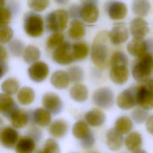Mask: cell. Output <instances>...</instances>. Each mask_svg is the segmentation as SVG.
Returning <instances> with one entry per match:
<instances>
[{"mask_svg":"<svg viewBox=\"0 0 153 153\" xmlns=\"http://www.w3.org/2000/svg\"><path fill=\"white\" fill-rule=\"evenodd\" d=\"M111 43L109 32L108 30L99 32L92 42L91 59L93 63L100 69H105L109 66Z\"/></svg>","mask_w":153,"mask_h":153,"instance_id":"obj_1","label":"cell"},{"mask_svg":"<svg viewBox=\"0 0 153 153\" xmlns=\"http://www.w3.org/2000/svg\"><path fill=\"white\" fill-rule=\"evenodd\" d=\"M153 66V55L145 53L138 57L137 62L132 69L133 78L138 82H148L151 74Z\"/></svg>","mask_w":153,"mask_h":153,"instance_id":"obj_2","label":"cell"},{"mask_svg":"<svg viewBox=\"0 0 153 153\" xmlns=\"http://www.w3.org/2000/svg\"><path fill=\"white\" fill-rule=\"evenodd\" d=\"M68 11L63 9L54 10L46 17V28L50 32H62L67 27L69 20Z\"/></svg>","mask_w":153,"mask_h":153,"instance_id":"obj_3","label":"cell"},{"mask_svg":"<svg viewBox=\"0 0 153 153\" xmlns=\"http://www.w3.org/2000/svg\"><path fill=\"white\" fill-rule=\"evenodd\" d=\"M24 29L26 33L32 38L42 35L44 32V23L42 17L33 12H29L24 17Z\"/></svg>","mask_w":153,"mask_h":153,"instance_id":"obj_4","label":"cell"},{"mask_svg":"<svg viewBox=\"0 0 153 153\" xmlns=\"http://www.w3.org/2000/svg\"><path fill=\"white\" fill-rule=\"evenodd\" d=\"M92 100L94 104L99 108L111 109L115 101L114 91L108 87H100L94 91Z\"/></svg>","mask_w":153,"mask_h":153,"instance_id":"obj_5","label":"cell"},{"mask_svg":"<svg viewBox=\"0 0 153 153\" xmlns=\"http://www.w3.org/2000/svg\"><path fill=\"white\" fill-rule=\"evenodd\" d=\"M136 103L140 107L146 110L153 109V84L149 81L147 85H142L136 88Z\"/></svg>","mask_w":153,"mask_h":153,"instance_id":"obj_6","label":"cell"},{"mask_svg":"<svg viewBox=\"0 0 153 153\" xmlns=\"http://www.w3.org/2000/svg\"><path fill=\"white\" fill-rule=\"evenodd\" d=\"M52 59L56 63L62 65H69L75 61L72 45L71 42H63L62 45L54 49L52 54Z\"/></svg>","mask_w":153,"mask_h":153,"instance_id":"obj_7","label":"cell"},{"mask_svg":"<svg viewBox=\"0 0 153 153\" xmlns=\"http://www.w3.org/2000/svg\"><path fill=\"white\" fill-rule=\"evenodd\" d=\"M30 79L35 82L44 81L49 74L48 65L42 61H36L33 63L27 70Z\"/></svg>","mask_w":153,"mask_h":153,"instance_id":"obj_8","label":"cell"},{"mask_svg":"<svg viewBox=\"0 0 153 153\" xmlns=\"http://www.w3.org/2000/svg\"><path fill=\"white\" fill-rule=\"evenodd\" d=\"M136 88L130 87L123 90L117 97V106L123 110H129L133 108L136 103Z\"/></svg>","mask_w":153,"mask_h":153,"instance_id":"obj_9","label":"cell"},{"mask_svg":"<svg viewBox=\"0 0 153 153\" xmlns=\"http://www.w3.org/2000/svg\"><path fill=\"white\" fill-rule=\"evenodd\" d=\"M42 103L44 108L54 115L59 114L63 109L62 99L58 94L53 92H47L43 95Z\"/></svg>","mask_w":153,"mask_h":153,"instance_id":"obj_10","label":"cell"},{"mask_svg":"<svg viewBox=\"0 0 153 153\" xmlns=\"http://www.w3.org/2000/svg\"><path fill=\"white\" fill-rule=\"evenodd\" d=\"M106 11L110 19L114 20L124 19L127 14V7L125 3L118 1H111L106 5Z\"/></svg>","mask_w":153,"mask_h":153,"instance_id":"obj_11","label":"cell"},{"mask_svg":"<svg viewBox=\"0 0 153 153\" xmlns=\"http://www.w3.org/2000/svg\"><path fill=\"white\" fill-rule=\"evenodd\" d=\"M149 30L148 23L142 17L134 18L130 23V31L133 38H143Z\"/></svg>","mask_w":153,"mask_h":153,"instance_id":"obj_12","label":"cell"},{"mask_svg":"<svg viewBox=\"0 0 153 153\" xmlns=\"http://www.w3.org/2000/svg\"><path fill=\"white\" fill-rule=\"evenodd\" d=\"M111 67L109 78L112 82L118 85L125 84L127 81L129 76L127 65H117Z\"/></svg>","mask_w":153,"mask_h":153,"instance_id":"obj_13","label":"cell"},{"mask_svg":"<svg viewBox=\"0 0 153 153\" xmlns=\"http://www.w3.org/2000/svg\"><path fill=\"white\" fill-rule=\"evenodd\" d=\"M19 133L14 127H5L0 133L1 145L8 149L14 147L19 139Z\"/></svg>","mask_w":153,"mask_h":153,"instance_id":"obj_14","label":"cell"},{"mask_svg":"<svg viewBox=\"0 0 153 153\" xmlns=\"http://www.w3.org/2000/svg\"><path fill=\"white\" fill-rule=\"evenodd\" d=\"M111 43L114 45H120L126 42L128 38V30L123 24L114 25L109 32Z\"/></svg>","mask_w":153,"mask_h":153,"instance_id":"obj_15","label":"cell"},{"mask_svg":"<svg viewBox=\"0 0 153 153\" xmlns=\"http://www.w3.org/2000/svg\"><path fill=\"white\" fill-rule=\"evenodd\" d=\"M126 48L130 55L139 57L147 52V42L143 38H133L128 42Z\"/></svg>","mask_w":153,"mask_h":153,"instance_id":"obj_16","label":"cell"},{"mask_svg":"<svg viewBox=\"0 0 153 153\" xmlns=\"http://www.w3.org/2000/svg\"><path fill=\"white\" fill-rule=\"evenodd\" d=\"M99 11L96 4L81 5L80 11L81 19L87 23H94L99 19Z\"/></svg>","mask_w":153,"mask_h":153,"instance_id":"obj_17","label":"cell"},{"mask_svg":"<svg viewBox=\"0 0 153 153\" xmlns=\"http://www.w3.org/2000/svg\"><path fill=\"white\" fill-rule=\"evenodd\" d=\"M124 145L126 148L132 152H142V137L140 133L137 131L130 133L124 139Z\"/></svg>","mask_w":153,"mask_h":153,"instance_id":"obj_18","label":"cell"},{"mask_svg":"<svg viewBox=\"0 0 153 153\" xmlns=\"http://www.w3.org/2000/svg\"><path fill=\"white\" fill-rule=\"evenodd\" d=\"M123 134L115 128H111L106 133V145L108 148L113 151L119 150L123 143Z\"/></svg>","mask_w":153,"mask_h":153,"instance_id":"obj_19","label":"cell"},{"mask_svg":"<svg viewBox=\"0 0 153 153\" xmlns=\"http://www.w3.org/2000/svg\"><path fill=\"white\" fill-rule=\"evenodd\" d=\"M50 80L54 87L60 90L66 88L71 81L68 72L63 70H58L53 73Z\"/></svg>","mask_w":153,"mask_h":153,"instance_id":"obj_20","label":"cell"},{"mask_svg":"<svg viewBox=\"0 0 153 153\" xmlns=\"http://www.w3.org/2000/svg\"><path fill=\"white\" fill-rule=\"evenodd\" d=\"M85 121L92 127H99L103 124L106 120L104 112L100 109L94 108L88 111L84 115Z\"/></svg>","mask_w":153,"mask_h":153,"instance_id":"obj_21","label":"cell"},{"mask_svg":"<svg viewBox=\"0 0 153 153\" xmlns=\"http://www.w3.org/2000/svg\"><path fill=\"white\" fill-rule=\"evenodd\" d=\"M36 146L35 140L31 136L19 137L15 146V151L17 153H31Z\"/></svg>","mask_w":153,"mask_h":153,"instance_id":"obj_22","label":"cell"},{"mask_svg":"<svg viewBox=\"0 0 153 153\" xmlns=\"http://www.w3.org/2000/svg\"><path fill=\"white\" fill-rule=\"evenodd\" d=\"M17 106L11 95L4 93L0 94V112L6 117H10V115L14 112Z\"/></svg>","mask_w":153,"mask_h":153,"instance_id":"obj_23","label":"cell"},{"mask_svg":"<svg viewBox=\"0 0 153 153\" xmlns=\"http://www.w3.org/2000/svg\"><path fill=\"white\" fill-rule=\"evenodd\" d=\"M85 34V28L83 22L78 19H74L70 22L68 30L69 37L74 40H78L82 38Z\"/></svg>","mask_w":153,"mask_h":153,"instance_id":"obj_24","label":"cell"},{"mask_svg":"<svg viewBox=\"0 0 153 153\" xmlns=\"http://www.w3.org/2000/svg\"><path fill=\"white\" fill-rule=\"evenodd\" d=\"M69 125L62 119L54 121L50 124L49 133L54 137L60 139L64 137L68 132Z\"/></svg>","mask_w":153,"mask_h":153,"instance_id":"obj_25","label":"cell"},{"mask_svg":"<svg viewBox=\"0 0 153 153\" xmlns=\"http://www.w3.org/2000/svg\"><path fill=\"white\" fill-rule=\"evenodd\" d=\"M9 118L12 126L15 128L18 129L25 127L29 121L27 113L19 108L13 112Z\"/></svg>","mask_w":153,"mask_h":153,"instance_id":"obj_26","label":"cell"},{"mask_svg":"<svg viewBox=\"0 0 153 153\" xmlns=\"http://www.w3.org/2000/svg\"><path fill=\"white\" fill-rule=\"evenodd\" d=\"M69 94L71 97L76 102H85L88 96V91L85 85L82 84H76L73 85L70 90Z\"/></svg>","mask_w":153,"mask_h":153,"instance_id":"obj_27","label":"cell"},{"mask_svg":"<svg viewBox=\"0 0 153 153\" xmlns=\"http://www.w3.org/2000/svg\"><path fill=\"white\" fill-rule=\"evenodd\" d=\"M34 122L41 127H46L50 124L51 120V113L45 108L36 109L33 113Z\"/></svg>","mask_w":153,"mask_h":153,"instance_id":"obj_28","label":"cell"},{"mask_svg":"<svg viewBox=\"0 0 153 153\" xmlns=\"http://www.w3.org/2000/svg\"><path fill=\"white\" fill-rule=\"evenodd\" d=\"M35 94L34 90L29 87H23L21 88L17 94L18 102L23 106L29 105L32 103L35 99Z\"/></svg>","mask_w":153,"mask_h":153,"instance_id":"obj_29","label":"cell"},{"mask_svg":"<svg viewBox=\"0 0 153 153\" xmlns=\"http://www.w3.org/2000/svg\"><path fill=\"white\" fill-rule=\"evenodd\" d=\"M88 124L83 120L76 121L73 126L72 132L74 136L79 140H82L86 137L91 131L88 125Z\"/></svg>","mask_w":153,"mask_h":153,"instance_id":"obj_30","label":"cell"},{"mask_svg":"<svg viewBox=\"0 0 153 153\" xmlns=\"http://www.w3.org/2000/svg\"><path fill=\"white\" fill-rule=\"evenodd\" d=\"M151 9L148 0H133L131 4V10L134 14L139 16H146Z\"/></svg>","mask_w":153,"mask_h":153,"instance_id":"obj_31","label":"cell"},{"mask_svg":"<svg viewBox=\"0 0 153 153\" xmlns=\"http://www.w3.org/2000/svg\"><path fill=\"white\" fill-rule=\"evenodd\" d=\"M133 127L132 120L127 116H121L115 122V128L123 134L128 133Z\"/></svg>","mask_w":153,"mask_h":153,"instance_id":"obj_32","label":"cell"},{"mask_svg":"<svg viewBox=\"0 0 153 153\" xmlns=\"http://www.w3.org/2000/svg\"><path fill=\"white\" fill-rule=\"evenodd\" d=\"M20 83L15 78H8L1 84V90L3 93L8 95H14L19 90Z\"/></svg>","mask_w":153,"mask_h":153,"instance_id":"obj_33","label":"cell"},{"mask_svg":"<svg viewBox=\"0 0 153 153\" xmlns=\"http://www.w3.org/2000/svg\"><path fill=\"white\" fill-rule=\"evenodd\" d=\"M41 52L39 49L34 45L26 47L23 53V58L27 63H33L36 62L40 57Z\"/></svg>","mask_w":153,"mask_h":153,"instance_id":"obj_34","label":"cell"},{"mask_svg":"<svg viewBox=\"0 0 153 153\" xmlns=\"http://www.w3.org/2000/svg\"><path fill=\"white\" fill-rule=\"evenodd\" d=\"M65 36L61 32H56L51 34L47 39L45 45L50 50H54L64 42Z\"/></svg>","mask_w":153,"mask_h":153,"instance_id":"obj_35","label":"cell"},{"mask_svg":"<svg viewBox=\"0 0 153 153\" xmlns=\"http://www.w3.org/2000/svg\"><path fill=\"white\" fill-rule=\"evenodd\" d=\"M73 55L75 60H82L88 56L89 50L84 42H77L72 45Z\"/></svg>","mask_w":153,"mask_h":153,"instance_id":"obj_36","label":"cell"},{"mask_svg":"<svg viewBox=\"0 0 153 153\" xmlns=\"http://www.w3.org/2000/svg\"><path fill=\"white\" fill-rule=\"evenodd\" d=\"M67 72L71 81L72 82H79L84 79V71L79 66H73L69 68Z\"/></svg>","mask_w":153,"mask_h":153,"instance_id":"obj_37","label":"cell"},{"mask_svg":"<svg viewBox=\"0 0 153 153\" xmlns=\"http://www.w3.org/2000/svg\"><path fill=\"white\" fill-rule=\"evenodd\" d=\"M128 64V58L124 53L121 51H115L112 53L110 58L109 66Z\"/></svg>","mask_w":153,"mask_h":153,"instance_id":"obj_38","label":"cell"},{"mask_svg":"<svg viewBox=\"0 0 153 153\" xmlns=\"http://www.w3.org/2000/svg\"><path fill=\"white\" fill-rule=\"evenodd\" d=\"M50 0H28V7L35 12L44 11L49 5Z\"/></svg>","mask_w":153,"mask_h":153,"instance_id":"obj_39","label":"cell"},{"mask_svg":"<svg viewBox=\"0 0 153 153\" xmlns=\"http://www.w3.org/2000/svg\"><path fill=\"white\" fill-rule=\"evenodd\" d=\"M147 110L142 107L134 109L131 113L132 120L137 124H142L148 118Z\"/></svg>","mask_w":153,"mask_h":153,"instance_id":"obj_40","label":"cell"},{"mask_svg":"<svg viewBox=\"0 0 153 153\" xmlns=\"http://www.w3.org/2000/svg\"><path fill=\"white\" fill-rule=\"evenodd\" d=\"M8 47L11 53L16 57L20 56L25 50L23 42L19 39H15L9 42Z\"/></svg>","mask_w":153,"mask_h":153,"instance_id":"obj_41","label":"cell"},{"mask_svg":"<svg viewBox=\"0 0 153 153\" xmlns=\"http://www.w3.org/2000/svg\"><path fill=\"white\" fill-rule=\"evenodd\" d=\"M13 36V29L8 26H1L0 31V42L1 44H5L9 43L12 39Z\"/></svg>","mask_w":153,"mask_h":153,"instance_id":"obj_42","label":"cell"},{"mask_svg":"<svg viewBox=\"0 0 153 153\" xmlns=\"http://www.w3.org/2000/svg\"><path fill=\"white\" fill-rule=\"evenodd\" d=\"M60 148L56 141L53 139H48L45 142L43 149L40 152H60Z\"/></svg>","mask_w":153,"mask_h":153,"instance_id":"obj_43","label":"cell"},{"mask_svg":"<svg viewBox=\"0 0 153 153\" xmlns=\"http://www.w3.org/2000/svg\"><path fill=\"white\" fill-rule=\"evenodd\" d=\"M12 13L11 10L5 6L1 7V26H7L11 21Z\"/></svg>","mask_w":153,"mask_h":153,"instance_id":"obj_44","label":"cell"},{"mask_svg":"<svg viewBox=\"0 0 153 153\" xmlns=\"http://www.w3.org/2000/svg\"><path fill=\"white\" fill-rule=\"evenodd\" d=\"M94 136L92 132H91L86 137L81 140V145L84 148H89L94 145Z\"/></svg>","mask_w":153,"mask_h":153,"instance_id":"obj_45","label":"cell"},{"mask_svg":"<svg viewBox=\"0 0 153 153\" xmlns=\"http://www.w3.org/2000/svg\"><path fill=\"white\" fill-rule=\"evenodd\" d=\"M80 11H81V6H79L76 4L72 5L69 8V16L71 17L77 19V17H80Z\"/></svg>","mask_w":153,"mask_h":153,"instance_id":"obj_46","label":"cell"},{"mask_svg":"<svg viewBox=\"0 0 153 153\" xmlns=\"http://www.w3.org/2000/svg\"><path fill=\"white\" fill-rule=\"evenodd\" d=\"M146 128L149 133L153 135V115L148 117L146 121Z\"/></svg>","mask_w":153,"mask_h":153,"instance_id":"obj_47","label":"cell"},{"mask_svg":"<svg viewBox=\"0 0 153 153\" xmlns=\"http://www.w3.org/2000/svg\"><path fill=\"white\" fill-rule=\"evenodd\" d=\"M8 58V52L7 49L1 44V56L0 62H6Z\"/></svg>","mask_w":153,"mask_h":153,"instance_id":"obj_48","label":"cell"},{"mask_svg":"<svg viewBox=\"0 0 153 153\" xmlns=\"http://www.w3.org/2000/svg\"><path fill=\"white\" fill-rule=\"evenodd\" d=\"M1 63V77L2 78L4 75H5L8 71V66L6 62H0Z\"/></svg>","mask_w":153,"mask_h":153,"instance_id":"obj_49","label":"cell"},{"mask_svg":"<svg viewBox=\"0 0 153 153\" xmlns=\"http://www.w3.org/2000/svg\"><path fill=\"white\" fill-rule=\"evenodd\" d=\"M147 42V52L153 55V39L146 40Z\"/></svg>","mask_w":153,"mask_h":153,"instance_id":"obj_50","label":"cell"},{"mask_svg":"<svg viewBox=\"0 0 153 153\" xmlns=\"http://www.w3.org/2000/svg\"><path fill=\"white\" fill-rule=\"evenodd\" d=\"M81 5H84V4H97V0H80Z\"/></svg>","mask_w":153,"mask_h":153,"instance_id":"obj_51","label":"cell"},{"mask_svg":"<svg viewBox=\"0 0 153 153\" xmlns=\"http://www.w3.org/2000/svg\"><path fill=\"white\" fill-rule=\"evenodd\" d=\"M69 0H54V1L59 5H65L66 4Z\"/></svg>","mask_w":153,"mask_h":153,"instance_id":"obj_52","label":"cell"},{"mask_svg":"<svg viewBox=\"0 0 153 153\" xmlns=\"http://www.w3.org/2000/svg\"><path fill=\"white\" fill-rule=\"evenodd\" d=\"M5 0H1V4H3Z\"/></svg>","mask_w":153,"mask_h":153,"instance_id":"obj_53","label":"cell"},{"mask_svg":"<svg viewBox=\"0 0 153 153\" xmlns=\"http://www.w3.org/2000/svg\"><path fill=\"white\" fill-rule=\"evenodd\" d=\"M152 69H153V66H152Z\"/></svg>","mask_w":153,"mask_h":153,"instance_id":"obj_54","label":"cell"}]
</instances>
